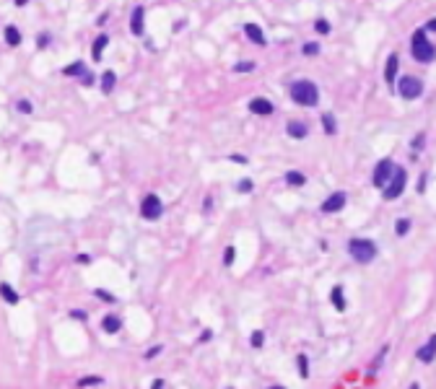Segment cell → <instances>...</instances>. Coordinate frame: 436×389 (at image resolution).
<instances>
[{"label": "cell", "mask_w": 436, "mask_h": 389, "mask_svg": "<svg viewBox=\"0 0 436 389\" xmlns=\"http://www.w3.org/2000/svg\"><path fill=\"white\" fill-rule=\"evenodd\" d=\"M62 73H65V76H81V78H83V76H86V65H83V62H70V65L62 70Z\"/></svg>", "instance_id": "obj_23"}, {"label": "cell", "mask_w": 436, "mask_h": 389, "mask_svg": "<svg viewBox=\"0 0 436 389\" xmlns=\"http://www.w3.org/2000/svg\"><path fill=\"white\" fill-rule=\"evenodd\" d=\"M397 62H400V60H397V55L392 52V55L387 57V65H384V80H387V83H395V76H397Z\"/></svg>", "instance_id": "obj_15"}, {"label": "cell", "mask_w": 436, "mask_h": 389, "mask_svg": "<svg viewBox=\"0 0 436 389\" xmlns=\"http://www.w3.org/2000/svg\"><path fill=\"white\" fill-rule=\"evenodd\" d=\"M164 213V205L159 200V195H145L143 203H140V215L145 221H159Z\"/></svg>", "instance_id": "obj_5"}, {"label": "cell", "mask_w": 436, "mask_h": 389, "mask_svg": "<svg viewBox=\"0 0 436 389\" xmlns=\"http://www.w3.org/2000/svg\"><path fill=\"white\" fill-rule=\"evenodd\" d=\"M234 70H236V73H252V70H254V62H236Z\"/></svg>", "instance_id": "obj_30"}, {"label": "cell", "mask_w": 436, "mask_h": 389, "mask_svg": "<svg viewBox=\"0 0 436 389\" xmlns=\"http://www.w3.org/2000/svg\"><path fill=\"white\" fill-rule=\"evenodd\" d=\"M286 132L291 135V138H296V140H304L309 135V128H306V122H288Z\"/></svg>", "instance_id": "obj_14"}, {"label": "cell", "mask_w": 436, "mask_h": 389, "mask_svg": "<svg viewBox=\"0 0 436 389\" xmlns=\"http://www.w3.org/2000/svg\"><path fill=\"white\" fill-rule=\"evenodd\" d=\"M114 83H117L114 70H104V73H102V91L104 94H112L114 91Z\"/></svg>", "instance_id": "obj_17"}, {"label": "cell", "mask_w": 436, "mask_h": 389, "mask_svg": "<svg viewBox=\"0 0 436 389\" xmlns=\"http://www.w3.org/2000/svg\"><path fill=\"white\" fill-rule=\"evenodd\" d=\"M423 187H426V174L421 177V182H418V192H426V189H423Z\"/></svg>", "instance_id": "obj_41"}, {"label": "cell", "mask_w": 436, "mask_h": 389, "mask_svg": "<svg viewBox=\"0 0 436 389\" xmlns=\"http://www.w3.org/2000/svg\"><path fill=\"white\" fill-rule=\"evenodd\" d=\"M330 298H332V306H335V309H338V311H345V298H343V288H340V285L332 288Z\"/></svg>", "instance_id": "obj_19"}, {"label": "cell", "mask_w": 436, "mask_h": 389, "mask_svg": "<svg viewBox=\"0 0 436 389\" xmlns=\"http://www.w3.org/2000/svg\"><path fill=\"white\" fill-rule=\"evenodd\" d=\"M211 337H213V332H211V330H205L203 335H200V340H203V342H208V340H211Z\"/></svg>", "instance_id": "obj_39"}, {"label": "cell", "mask_w": 436, "mask_h": 389, "mask_svg": "<svg viewBox=\"0 0 436 389\" xmlns=\"http://www.w3.org/2000/svg\"><path fill=\"white\" fill-rule=\"evenodd\" d=\"M236 189H239V192H244V195L252 192V179H242V182L236 184Z\"/></svg>", "instance_id": "obj_33"}, {"label": "cell", "mask_w": 436, "mask_h": 389, "mask_svg": "<svg viewBox=\"0 0 436 389\" xmlns=\"http://www.w3.org/2000/svg\"><path fill=\"white\" fill-rule=\"evenodd\" d=\"M249 112H252V114H262V117H268V114L275 112V106H272L270 99L257 96V99H252V102H249Z\"/></svg>", "instance_id": "obj_9"}, {"label": "cell", "mask_w": 436, "mask_h": 389, "mask_svg": "<svg viewBox=\"0 0 436 389\" xmlns=\"http://www.w3.org/2000/svg\"><path fill=\"white\" fill-rule=\"evenodd\" d=\"M13 3H16L18 8H21V5H26V3H29V0H13Z\"/></svg>", "instance_id": "obj_43"}, {"label": "cell", "mask_w": 436, "mask_h": 389, "mask_svg": "<svg viewBox=\"0 0 436 389\" xmlns=\"http://www.w3.org/2000/svg\"><path fill=\"white\" fill-rule=\"evenodd\" d=\"M16 106H18V112H21V114H31V109H34L31 102H26V99H21V102H18Z\"/></svg>", "instance_id": "obj_32"}, {"label": "cell", "mask_w": 436, "mask_h": 389, "mask_svg": "<svg viewBox=\"0 0 436 389\" xmlns=\"http://www.w3.org/2000/svg\"><path fill=\"white\" fill-rule=\"evenodd\" d=\"M81 80H83V86H91V83H94V76H91V73H86V76L81 78Z\"/></svg>", "instance_id": "obj_38"}, {"label": "cell", "mask_w": 436, "mask_h": 389, "mask_svg": "<svg viewBox=\"0 0 436 389\" xmlns=\"http://www.w3.org/2000/svg\"><path fill=\"white\" fill-rule=\"evenodd\" d=\"M410 52H413V57H415L418 62H431V60L436 57V50H434V44L429 42V37H426V29L413 31Z\"/></svg>", "instance_id": "obj_2"}, {"label": "cell", "mask_w": 436, "mask_h": 389, "mask_svg": "<svg viewBox=\"0 0 436 389\" xmlns=\"http://www.w3.org/2000/svg\"><path fill=\"white\" fill-rule=\"evenodd\" d=\"M296 366H299V374H301V379H306V376H309V356L299 353V356H296Z\"/></svg>", "instance_id": "obj_24"}, {"label": "cell", "mask_w": 436, "mask_h": 389, "mask_svg": "<svg viewBox=\"0 0 436 389\" xmlns=\"http://www.w3.org/2000/svg\"><path fill=\"white\" fill-rule=\"evenodd\" d=\"M151 389H164V379H156V382L151 384Z\"/></svg>", "instance_id": "obj_40"}, {"label": "cell", "mask_w": 436, "mask_h": 389, "mask_svg": "<svg viewBox=\"0 0 436 389\" xmlns=\"http://www.w3.org/2000/svg\"><path fill=\"white\" fill-rule=\"evenodd\" d=\"M249 345H252V348H262V345H265V332H262V330H254L252 337H249Z\"/></svg>", "instance_id": "obj_26"}, {"label": "cell", "mask_w": 436, "mask_h": 389, "mask_svg": "<svg viewBox=\"0 0 436 389\" xmlns=\"http://www.w3.org/2000/svg\"><path fill=\"white\" fill-rule=\"evenodd\" d=\"M392 171H395V164L389 158H382L377 169H374V184L377 187H387V182L392 179Z\"/></svg>", "instance_id": "obj_7"}, {"label": "cell", "mask_w": 436, "mask_h": 389, "mask_svg": "<svg viewBox=\"0 0 436 389\" xmlns=\"http://www.w3.org/2000/svg\"><path fill=\"white\" fill-rule=\"evenodd\" d=\"M159 353H161V345H159V348H151L148 353H145V358H148V361H151V358H156V356H159Z\"/></svg>", "instance_id": "obj_36"}, {"label": "cell", "mask_w": 436, "mask_h": 389, "mask_svg": "<svg viewBox=\"0 0 436 389\" xmlns=\"http://www.w3.org/2000/svg\"><path fill=\"white\" fill-rule=\"evenodd\" d=\"M314 29H317V34H330V21H327V19H317L314 21Z\"/></svg>", "instance_id": "obj_28"}, {"label": "cell", "mask_w": 436, "mask_h": 389, "mask_svg": "<svg viewBox=\"0 0 436 389\" xmlns=\"http://www.w3.org/2000/svg\"><path fill=\"white\" fill-rule=\"evenodd\" d=\"M426 29H429V31H436V19H431L429 24H426Z\"/></svg>", "instance_id": "obj_42"}, {"label": "cell", "mask_w": 436, "mask_h": 389, "mask_svg": "<svg viewBox=\"0 0 436 389\" xmlns=\"http://www.w3.org/2000/svg\"><path fill=\"white\" fill-rule=\"evenodd\" d=\"M120 327H122V322H120V316H117V314H107L104 319H102V330L109 332V335H117V332H120Z\"/></svg>", "instance_id": "obj_13"}, {"label": "cell", "mask_w": 436, "mask_h": 389, "mask_svg": "<svg viewBox=\"0 0 436 389\" xmlns=\"http://www.w3.org/2000/svg\"><path fill=\"white\" fill-rule=\"evenodd\" d=\"M408 231H410V221H408V218H397L395 233H397V236H408Z\"/></svg>", "instance_id": "obj_25"}, {"label": "cell", "mask_w": 436, "mask_h": 389, "mask_svg": "<svg viewBox=\"0 0 436 389\" xmlns=\"http://www.w3.org/2000/svg\"><path fill=\"white\" fill-rule=\"evenodd\" d=\"M0 296H3L8 304H18V293L13 291V285H8V283H0Z\"/></svg>", "instance_id": "obj_22"}, {"label": "cell", "mask_w": 436, "mask_h": 389, "mask_svg": "<svg viewBox=\"0 0 436 389\" xmlns=\"http://www.w3.org/2000/svg\"><path fill=\"white\" fill-rule=\"evenodd\" d=\"M229 389H231V387H229Z\"/></svg>", "instance_id": "obj_46"}, {"label": "cell", "mask_w": 436, "mask_h": 389, "mask_svg": "<svg viewBox=\"0 0 436 389\" xmlns=\"http://www.w3.org/2000/svg\"><path fill=\"white\" fill-rule=\"evenodd\" d=\"M348 252H351V257L356 262L366 265V262H371L377 257V244L371 239H351L348 241Z\"/></svg>", "instance_id": "obj_3"}, {"label": "cell", "mask_w": 436, "mask_h": 389, "mask_svg": "<svg viewBox=\"0 0 436 389\" xmlns=\"http://www.w3.org/2000/svg\"><path fill=\"white\" fill-rule=\"evenodd\" d=\"M345 203H348V195L338 189V192H332L330 197H325V203H322L320 210L322 213H338V210H343V207H345Z\"/></svg>", "instance_id": "obj_8"}, {"label": "cell", "mask_w": 436, "mask_h": 389, "mask_svg": "<svg viewBox=\"0 0 436 389\" xmlns=\"http://www.w3.org/2000/svg\"><path fill=\"white\" fill-rule=\"evenodd\" d=\"M109 44V37L107 34H102V37H96V42H94V47H91V57H94L96 62L102 60V55H104V47Z\"/></svg>", "instance_id": "obj_16"}, {"label": "cell", "mask_w": 436, "mask_h": 389, "mask_svg": "<svg viewBox=\"0 0 436 389\" xmlns=\"http://www.w3.org/2000/svg\"><path fill=\"white\" fill-rule=\"evenodd\" d=\"M286 184H291V187H304V184H306V177L301 174V171H294V169H291L288 174H286Z\"/></svg>", "instance_id": "obj_18"}, {"label": "cell", "mask_w": 436, "mask_h": 389, "mask_svg": "<svg viewBox=\"0 0 436 389\" xmlns=\"http://www.w3.org/2000/svg\"><path fill=\"white\" fill-rule=\"evenodd\" d=\"M244 34H247V39L254 42V44H260V47H265L268 39H265V34H262V29L257 24H244Z\"/></svg>", "instance_id": "obj_11"}, {"label": "cell", "mask_w": 436, "mask_h": 389, "mask_svg": "<svg viewBox=\"0 0 436 389\" xmlns=\"http://www.w3.org/2000/svg\"><path fill=\"white\" fill-rule=\"evenodd\" d=\"M143 16H145V11H143V5H135L133 8V16H130V31L135 34V37H143Z\"/></svg>", "instance_id": "obj_10"}, {"label": "cell", "mask_w": 436, "mask_h": 389, "mask_svg": "<svg viewBox=\"0 0 436 389\" xmlns=\"http://www.w3.org/2000/svg\"><path fill=\"white\" fill-rule=\"evenodd\" d=\"M301 52H304L306 57H314V55H320V44H317V42H306L304 47H301Z\"/></svg>", "instance_id": "obj_27"}, {"label": "cell", "mask_w": 436, "mask_h": 389, "mask_svg": "<svg viewBox=\"0 0 436 389\" xmlns=\"http://www.w3.org/2000/svg\"><path fill=\"white\" fill-rule=\"evenodd\" d=\"M405 182H408V171L403 169V166H395V171H392V179L387 182V187H384V200H397L400 195H403V189H405Z\"/></svg>", "instance_id": "obj_4"}, {"label": "cell", "mask_w": 436, "mask_h": 389, "mask_svg": "<svg viewBox=\"0 0 436 389\" xmlns=\"http://www.w3.org/2000/svg\"><path fill=\"white\" fill-rule=\"evenodd\" d=\"M231 161H236V164H247V156H239V153H234Z\"/></svg>", "instance_id": "obj_37"}, {"label": "cell", "mask_w": 436, "mask_h": 389, "mask_svg": "<svg viewBox=\"0 0 436 389\" xmlns=\"http://www.w3.org/2000/svg\"><path fill=\"white\" fill-rule=\"evenodd\" d=\"M270 389H286V387H278V384H272V387H270Z\"/></svg>", "instance_id": "obj_44"}, {"label": "cell", "mask_w": 436, "mask_h": 389, "mask_svg": "<svg viewBox=\"0 0 436 389\" xmlns=\"http://www.w3.org/2000/svg\"><path fill=\"white\" fill-rule=\"evenodd\" d=\"M291 99L299 106H317L320 91H317V86L312 80H296V83H291Z\"/></svg>", "instance_id": "obj_1"}, {"label": "cell", "mask_w": 436, "mask_h": 389, "mask_svg": "<svg viewBox=\"0 0 436 389\" xmlns=\"http://www.w3.org/2000/svg\"><path fill=\"white\" fill-rule=\"evenodd\" d=\"M5 44H11V47H18V44H21V31H18L16 26H8L5 29Z\"/></svg>", "instance_id": "obj_20"}, {"label": "cell", "mask_w": 436, "mask_h": 389, "mask_svg": "<svg viewBox=\"0 0 436 389\" xmlns=\"http://www.w3.org/2000/svg\"><path fill=\"white\" fill-rule=\"evenodd\" d=\"M322 130H325L327 135H335V132H338V125H335V117H332L330 112H325V114H322Z\"/></svg>", "instance_id": "obj_21"}, {"label": "cell", "mask_w": 436, "mask_h": 389, "mask_svg": "<svg viewBox=\"0 0 436 389\" xmlns=\"http://www.w3.org/2000/svg\"><path fill=\"white\" fill-rule=\"evenodd\" d=\"M397 91H400V96H403V99L413 102V99H418V96L423 94V83L418 78H413V76H405V78H400Z\"/></svg>", "instance_id": "obj_6"}, {"label": "cell", "mask_w": 436, "mask_h": 389, "mask_svg": "<svg viewBox=\"0 0 436 389\" xmlns=\"http://www.w3.org/2000/svg\"><path fill=\"white\" fill-rule=\"evenodd\" d=\"M94 293H96L99 298H102V301H107V304H112V301H114V296H112V293H109V291H102V288H96V291H94Z\"/></svg>", "instance_id": "obj_34"}, {"label": "cell", "mask_w": 436, "mask_h": 389, "mask_svg": "<svg viewBox=\"0 0 436 389\" xmlns=\"http://www.w3.org/2000/svg\"><path fill=\"white\" fill-rule=\"evenodd\" d=\"M234 252H236L234 247H226V252H223V265H226V267H231V265H234V257H236Z\"/></svg>", "instance_id": "obj_31"}, {"label": "cell", "mask_w": 436, "mask_h": 389, "mask_svg": "<svg viewBox=\"0 0 436 389\" xmlns=\"http://www.w3.org/2000/svg\"><path fill=\"white\" fill-rule=\"evenodd\" d=\"M434 358H436V335H431V340L418 350V361H421V363H431Z\"/></svg>", "instance_id": "obj_12"}, {"label": "cell", "mask_w": 436, "mask_h": 389, "mask_svg": "<svg viewBox=\"0 0 436 389\" xmlns=\"http://www.w3.org/2000/svg\"><path fill=\"white\" fill-rule=\"evenodd\" d=\"M70 316H73V319H81V322H86V311H81V309H73V311H70Z\"/></svg>", "instance_id": "obj_35"}, {"label": "cell", "mask_w": 436, "mask_h": 389, "mask_svg": "<svg viewBox=\"0 0 436 389\" xmlns=\"http://www.w3.org/2000/svg\"><path fill=\"white\" fill-rule=\"evenodd\" d=\"M410 389H421V387H418V384H410Z\"/></svg>", "instance_id": "obj_45"}, {"label": "cell", "mask_w": 436, "mask_h": 389, "mask_svg": "<svg viewBox=\"0 0 436 389\" xmlns=\"http://www.w3.org/2000/svg\"><path fill=\"white\" fill-rule=\"evenodd\" d=\"M94 384H102V376H83V379H78V387H94Z\"/></svg>", "instance_id": "obj_29"}]
</instances>
